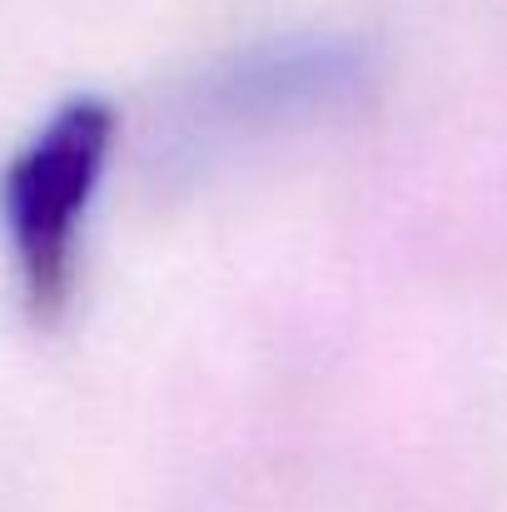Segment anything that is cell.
<instances>
[{
  "label": "cell",
  "mask_w": 507,
  "mask_h": 512,
  "mask_svg": "<svg viewBox=\"0 0 507 512\" xmlns=\"http://www.w3.org/2000/svg\"><path fill=\"white\" fill-rule=\"evenodd\" d=\"M115 150V105L75 95L0 170V229L35 319H55L80 274L85 224Z\"/></svg>",
  "instance_id": "cell-1"
}]
</instances>
